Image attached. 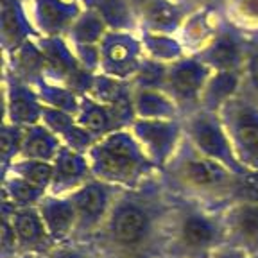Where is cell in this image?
<instances>
[{
    "mask_svg": "<svg viewBox=\"0 0 258 258\" xmlns=\"http://www.w3.org/2000/svg\"><path fill=\"white\" fill-rule=\"evenodd\" d=\"M172 199L160 174L122 190L92 244L104 258H163Z\"/></svg>",
    "mask_w": 258,
    "mask_h": 258,
    "instance_id": "1",
    "label": "cell"
},
{
    "mask_svg": "<svg viewBox=\"0 0 258 258\" xmlns=\"http://www.w3.org/2000/svg\"><path fill=\"white\" fill-rule=\"evenodd\" d=\"M242 174L199 153L185 138L172 160L160 170L165 188L174 198L222 210L237 199Z\"/></svg>",
    "mask_w": 258,
    "mask_h": 258,
    "instance_id": "2",
    "label": "cell"
},
{
    "mask_svg": "<svg viewBox=\"0 0 258 258\" xmlns=\"http://www.w3.org/2000/svg\"><path fill=\"white\" fill-rule=\"evenodd\" d=\"M222 247H226V231L221 210L174 198L167 221L165 256L214 258Z\"/></svg>",
    "mask_w": 258,
    "mask_h": 258,
    "instance_id": "3",
    "label": "cell"
},
{
    "mask_svg": "<svg viewBox=\"0 0 258 258\" xmlns=\"http://www.w3.org/2000/svg\"><path fill=\"white\" fill-rule=\"evenodd\" d=\"M86 154L93 177L120 190L138 188L160 174L131 127L118 129L95 140Z\"/></svg>",
    "mask_w": 258,
    "mask_h": 258,
    "instance_id": "4",
    "label": "cell"
},
{
    "mask_svg": "<svg viewBox=\"0 0 258 258\" xmlns=\"http://www.w3.org/2000/svg\"><path fill=\"white\" fill-rule=\"evenodd\" d=\"M240 165L258 172V101L242 90L219 111Z\"/></svg>",
    "mask_w": 258,
    "mask_h": 258,
    "instance_id": "5",
    "label": "cell"
},
{
    "mask_svg": "<svg viewBox=\"0 0 258 258\" xmlns=\"http://www.w3.org/2000/svg\"><path fill=\"white\" fill-rule=\"evenodd\" d=\"M183 124H185V138L199 153L219 161L237 174L247 172L235 156L233 145L219 113L199 108L185 115Z\"/></svg>",
    "mask_w": 258,
    "mask_h": 258,
    "instance_id": "6",
    "label": "cell"
},
{
    "mask_svg": "<svg viewBox=\"0 0 258 258\" xmlns=\"http://www.w3.org/2000/svg\"><path fill=\"white\" fill-rule=\"evenodd\" d=\"M145 61L137 27L109 29L99 45V72L120 81H133Z\"/></svg>",
    "mask_w": 258,
    "mask_h": 258,
    "instance_id": "7",
    "label": "cell"
},
{
    "mask_svg": "<svg viewBox=\"0 0 258 258\" xmlns=\"http://www.w3.org/2000/svg\"><path fill=\"white\" fill-rule=\"evenodd\" d=\"M120 192L122 190L117 186L92 177L81 188L70 194L69 198L77 215V226L72 240L92 242L104 226Z\"/></svg>",
    "mask_w": 258,
    "mask_h": 258,
    "instance_id": "8",
    "label": "cell"
},
{
    "mask_svg": "<svg viewBox=\"0 0 258 258\" xmlns=\"http://www.w3.org/2000/svg\"><path fill=\"white\" fill-rule=\"evenodd\" d=\"M214 70L198 56L186 54L167 67L163 90L172 97L183 117L201 108V99Z\"/></svg>",
    "mask_w": 258,
    "mask_h": 258,
    "instance_id": "9",
    "label": "cell"
},
{
    "mask_svg": "<svg viewBox=\"0 0 258 258\" xmlns=\"http://www.w3.org/2000/svg\"><path fill=\"white\" fill-rule=\"evenodd\" d=\"M45 56L47 79L76 90L79 95L88 93L95 74L81 63L67 38H38Z\"/></svg>",
    "mask_w": 258,
    "mask_h": 258,
    "instance_id": "10",
    "label": "cell"
},
{
    "mask_svg": "<svg viewBox=\"0 0 258 258\" xmlns=\"http://www.w3.org/2000/svg\"><path fill=\"white\" fill-rule=\"evenodd\" d=\"M131 131L158 170H161L172 160L185 142L183 118H172V120L137 118L131 124Z\"/></svg>",
    "mask_w": 258,
    "mask_h": 258,
    "instance_id": "11",
    "label": "cell"
},
{
    "mask_svg": "<svg viewBox=\"0 0 258 258\" xmlns=\"http://www.w3.org/2000/svg\"><path fill=\"white\" fill-rule=\"evenodd\" d=\"M43 102L36 92V86L22 79L16 74L4 70V122L31 127L41 122Z\"/></svg>",
    "mask_w": 258,
    "mask_h": 258,
    "instance_id": "12",
    "label": "cell"
},
{
    "mask_svg": "<svg viewBox=\"0 0 258 258\" xmlns=\"http://www.w3.org/2000/svg\"><path fill=\"white\" fill-rule=\"evenodd\" d=\"M38 38H67L86 4L77 0H27Z\"/></svg>",
    "mask_w": 258,
    "mask_h": 258,
    "instance_id": "13",
    "label": "cell"
},
{
    "mask_svg": "<svg viewBox=\"0 0 258 258\" xmlns=\"http://www.w3.org/2000/svg\"><path fill=\"white\" fill-rule=\"evenodd\" d=\"M226 247L258 254V203L238 199L221 210Z\"/></svg>",
    "mask_w": 258,
    "mask_h": 258,
    "instance_id": "14",
    "label": "cell"
},
{
    "mask_svg": "<svg viewBox=\"0 0 258 258\" xmlns=\"http://www.w3.org/2000/svg\"><path fill=\"white\" fill-rule=\"evenodd\" d=\"M109 29L111 27L101 11L93 6H86L67 36L79 61L93 74L99 72V45Z\"/></svg>",
    "mask_w": 258,
    "mask_h": 258,
    "instance_id": "15",
    "label": "cell"
},
{
    "mask_svg": "<svg viewBox=\"0 0 258 258\" xmlns=\"http://www.w3.org/2000/svg\"><path fill=\"white\" fill-rule=\"evenodd\" d=\"M247 34L226 22L210 45L198 54L214 72H242L246 59Z\"/></svg>",
    "mask_w": 258,
    "mask_h": 258,
    "instance_id": "16",
    "label": "cell"
},
{
    "mask_svg": "<svg viewBox=\"0 0 258 258\" xmlns=\"http://www.w3.org/2000/svg\"><path fill=\"white\" fill-rule=\"evenodd\" d=\"M226 25L222 9L214 6H196L183 22L177 36L181 38L188 54H199L210 45Z\"/></svg>",
    "mask_w": 258,
    "mask_h": 258,
    "instance_id": "17",
    "label": "cell"
},
{
    "mask_svg": "<svg viewBox=\"0 0 258 258\" xmlns=\"http://www.w3.org/2000/svg\"><path fill=\"white\" fill-rule=\"evenodd\" d=\"M36 29L32 25L25 0H0V43L2 54L15 52L16 48L31 40H36Z\"/></svg>",
    "mask_w": 258,
    "mask_h": 258,
    "instance_id": "18",
    "label": "cell"
},
{
    "mask_svg": "<svg viewBox=\"0 0 258 258\" xmlns=\"http://www.w3.org/2000/svg\"><path fill=\"white\" fill-rule=\"evenodd\" d=\"M93 177L90 160L86 153H79L64 147L52 161V181L48 194L70 196Z\"/></svg>",
    "mask_w": 258,
    "mask_h": 258,
    "instance_id": "19",
    "label": "cell"
},
{
    "mask_svg": "<svg viewBox=\"0 0 258 258\" xmlns=\"http://www.w3.org/2000/svg\"><path fill=\"white\" fill-rule=\"evenodd\" d=\"M11 221L13 226H15V233L16 238H18V244H20L22 254L41 256L56 246V242L52 240L47 226H45L38 206L11 208Z\"/></svg>",
    "mask_w": 258,
    "mask_h": 258,
    "instance_id": "20",
    "label": "cell"
},
{
    "mask_svg": "<svg viewBox=\"0 0 258 258\" xmlns=\"http://www.w3.org/2000/svg\"><path fill=\"white\" fill-rule=\"evenodd\" d=\"M194 8L185 0H149L138 9L137 29L177 34Z\"/></svg>",
    "mask_w": 258,
    "mask_h": 258,
    "instance_id": "21",
    "label": "cell"
},
{
    "mask_svg": "<svg viewBox=\"0 0 258 258\" xmlns=\"http://www.w3.org/2000/svg\"><path fill=\"white\" fill-rule=\"evenodd\" d=\"M76 117L79 120V124L95 140H99L102 137H108V135L115 133L118 129L131 127V124H133V120L125 117L124 113H120L118 109L113 108V106L97 101V99H93L88 93L81 95V102H79V108H77Z\"/></svg>",
    "mask_w": 258,
    "mask_h": 258,
    "instance_id": "22",
    "label": "cell"
},
{
    "mask_svg": "<svg viewBox=\"0 0 258 258\" xmlns=\"http://www.w3.org/2000/svg\"><path fill=\"white\" fill-rule=\"evenodd\" d=\"M40 214L47 226L48 233L56 244H63L74 238L77 226V215L72 201L69 196H52L48 194L47 198L40 203Z\"/></svg>",
    "mask_w": 258,
    "mask_h": 258,
    "instance_id": "23",
    "label": "cell"
},
{
    "mask_svg": "<svg viewBox=\"0 0 258 258\" xmlns=\"http://www.w3.org/2000/svg\"><path fill=\"white\" fill-rule=\"evenodd\" d=\"M41 122L47 125L61 140L64 147L79 153H88L90 147L95 144V138L86 131L77 120L76 113L61 111V109L45 108Z\"/></svg>",
    "mask_w": 258,
    "mask_h": 258,
    "instance_id": "24",
    "label": "cell"
},
{
    "mask_svg": "<svg viewBox=\"0 0 258 258\" xmlns=\"http://www.w3.org/2000/svg\"><path fill=\"white\" fill-rule=\"evenodd\" d=\"M133 106L137 118L144 120H172L183 118L179 106L163 88L135 86Z\"/></svg>",
    "mask_w": 258,
    "mask_h": 258,
    "instance_id": "25",
    "label": "cell"
},
{
    "mask_svg": "<svg viewBox=\"0 0 258 258\" xmlns=\"http://www.w3.org/2000/svg\"><path fill=\"white\" fill-rule=\"evenodd\" d=\"M133 93L135 86L131 81H120L115 77H108L104 74H95L92 81V86L88 90V95H92L97 101L104 102V104L113 106L120 113L131 120H137L133 106Z\"/></svg>",
    "mask_w": 258,
    "mask_h": 258,
    "instance_id": "26",
    "label": "cell"
},
{
    "mask_svg": "<svg viewBox=\"0 0 258 258\" xmlns=\"http://www.w3.org/2000/svg\"><path fill=\"white\" fill-rule=\"evenodd\" d=\"M4 70L16 74L29 83H36L45 76V56L40 47V40H31L18 47L15 52L4 56Z\"/></svg>",
    "mask_w": 258,
    "mask_h": 258,
    "instance_id": "27",
    "label": "cell"
},
{
    "mask_svg": "<svg viewBox=\"0 0 258 258\" xmlns=\"http://www.w3.org/2000/svg\"><path fill=\"white\" fill-rule=\"evenodd\" d=\"M244 90L242 72H214L201 99V108L219 113L228 101Z\"/></svg>",
    "mask_w": 258,
    "mask_h": 258,
    "instance_id": "28",
    "label": "cell"
},
{
    "mask_svg": "<svg viewBox=\"0 0 258 258\" xmlns=\"http://www.w3.org/2000/svg\"><path fill=\"white\" fill-rule=\"evenodd\" d=\"M61 149H63L61 140L43 122L25 127L20 158H31V160L50 161L52 163Z\"/></svg>",
    "mask_w": 258,
    "mask_h": 258,
    "instance_id": "29",
    "label": "cell"
},
{
    "mask_svg": "<svg viewBox=\"0 0 258 258\" xmlns=\"http://www.w3.org/2000/svg\"><path fill=\"white\" fill-rule=\"evenodd\" d=\"M144 45L145 57L163 64H172L174 61L185 57L186 48L181 38L170 32H153V31H138Z\"/></svg>",
    "mask_w": 258,
    "mask_h": 258,
    "instance_id": "30",
    "label": "cell"
},
{
    "mask_svg": "<svg viewBox=\"0 0 258 258\" xmlns=\"http://www.w3.org/2000/svg\"><path fill=\"white\" fill-rule=\"evenodd\" d=\"M48 196L45 188L32 185L15 174H2V203L11 208H32Z\"/></svg>",
    "mask_w": 258,
    "mask_h": 258,
    "instance_id": "31",
    "label": "cell"
},
{
    "mask_svg": "<svg viewBox=\"0 0 258 258\" xmlns=\"http://www.w3.org/2000/svg\"><path fill=\"white\" fill-rule=\"evenodd\" d=\"M34 86H36V92H38V95H40L45 108L77 113L81 95L76 90L69 88V86H64V85H59V83H54V81L47 79V77L38 79L36 83H34Z\"/></svg>",
    "mask_w": 258,
    "mask_h": 258,
    "instance_id": "32",
    "label": "cell"
},
{
    "mask_svg": "<svg viewBox=\"0 0 258 258\" xmlns=\"http://www.w3.org/2000/svg\"><path fill=\"white\" fill-rule=\"evenodd\" d=\"M226 22L244 34H258V0H222Z\"/></svg>",
    "mask_w": 258,
    "mask_h": 258,
    "instance_id": "33",
    "label": "cell"
},
{
    "mask_svg": "<svg viewBox=\"0 0 258 258\" xmlns=\"http://www.w3.org/2000/svg\"><path fill=\"white\" fill-rule=\"evenodd\" d=\"M2 174H15V176L22 177L25 181L40 186V188H45L48 192L50 181H52V163L50 161L31 160V158H18L8 169L2 170Z\"/></svg>",
    "mask_w": 258,
    "mask_h": 258,
    "instance_id": "34",
    "label": "cell"
},
{
    "mask_svg": "<svg viewBox=\"0 0 258 258\" xmlns=\"http://www.w3.org/2000/svg\"><path fill=\"white\" fill-rule=\"evenodd\" d=\"M25 127L20 125L2 124V135H0V147H2V170H6L13 161L18 160L22 154V144H24Z\"/></svg>",
    "mask_w": 258,
    "mask_h": 258,
    "instance_id": "35",
    "label": "cell"
},
{
    "mask_svg": "<svg viewBox=\"0 0 258 258\" xmlns=\"http://www.w3.org/2000/svg\"><path fill=\"white\" fill-rule=\"evenodd\" d=\"M242 77H244V92H247L258 101V34H247Z\"/></svg>",
    "mask_w": 258,
    "mask_h": 258,
    "instance_id": "36",
    "label": "cell"
},
{
    "mask_svg": "<svg viewBox=\"0 0 258 258\" xmlns=\"http://www.w3.org/2000/svg\"><path fill=\"white\" fill-rule=\"evenodd\" d=\"M0 215H2V224H0V258H18L22 256L20 244L15 233V226L11 221V208L4 203H0Z\"/></svg>",
    "mask_w": 258,
    "mask_h": 258,
    "instance_id": "37",
    "label": "cell"
},
{
    "mask_svg": "<svg viewBox=\"0 0 258 258\" xmlns=\"http://www.w3.org/2000/svg\"><path fill=\"white\" fill-rule=\"evenodd\" d=\"M36 258H104L92 242L69 240L63 244H56L48 253Z\"/></svg>",
    "mask_w": 258,
    "mask_h": 258,
    "instance_id": "38",
    "label": "cell"
},
{
    "mask_svg": "<svg viewBox=\"0 0 258 258\" xmlns=\"http://www.w3.org/2000/svg\"><path fill=\"white\" fill-rule=\"evenodd\" d=\"M167 67L169 64L158 63L149 57H145L144 64L140 67L135 79L131 81L133 86H145V88H163L167 76Z\"/></svg>",
    "mask_w": 258,
    "mask_h": 258,
    "instance_id": "39",
    "label": "cell"
},
{
    "mask_svg": "<svg viewBox=\"0 0 258 258\" xmlns=\"http://www.w3.org/2000/svg\"><path fill=\"white\" fill-rule=\"evenodd\" d=\"M214 258H258V254H247L244 251L233 249V247H222Z\"/></svg>",
    "mask_w": 258,
    "mask_h": 258,
    "instance_id": "40",
    "label": "cell"
},
{
    "mask_svg": "<svg viewBox=\"0 0 258 258\" xmlns=\"http://www.w3.org/2000/svg\"><path fill=\"white\" fill-rule=\"evenodd\" d=\"M18 258H36V256H32V254H22V256H18Z\"/></svg>",
    "mask_w": 258,
    "mask_h": 258,
    "instance_id": "41",
    "label": "cell"
},
{
    "mask_svg": "<svg viewBox=\"0 0 258 258\" xmlns=\"http://www.w3.org/2000/svg\"><path fill=\"white\" fill-rule=\"evenodd\" d=\"M77 2H83V4H86V6H88L90 2H92V0H77Z\"/></svg>",
    "mask_w": 258,
    "mask_h": 258,
    "instance_id": "42",
    "label": "cell"
},
{
    "mask_svg": "<svg viewBox=\"0 0 258 258\" xmlns=\"http://www.w3.org/2000/svg\"><path fill=\"white\" fill-rule=\"evenodd\" d=\"M163 258H167V256H163Z\"/></svg>",
    "mask_w": 258,
    "mask_h": 258,
    "instance_id": "43",
    "label": "cell"
},
{
    "mask_svg": "<svg viewBox=\"0 0 258 258\" xmlns=\"http://www.w3.org/2000/svg\"><path fill=\"white\" fill-rule=\"evenodd\" d=\"M25 2H27V0H25Z\"/></svg>",
    "mask_w": 258,
    "mask_h": 258,
    "instance_id": "44",
    "label": "cell"
}]
</instances>
